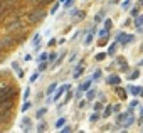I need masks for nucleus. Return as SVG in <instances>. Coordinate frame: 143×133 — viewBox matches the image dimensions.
<instances>
[{
  "mask_svg": "<svg viewBox=\"0 0 143 133\" xmlns=\"http://www.w3.org/2000/svg\"><path fill=\"white\" fill-rule=\"evenodd\" d=\"M46 17V12L42 9H35V10H32L30 14H29V20H30L32 24H37V22H41L42 19Z\"/></svg>",
  "mask_w": 143,
  "mask_h": 133,
  "instance_id": "1",
  "label": "nucleus"
},
{
  "mask_svg": "<svg viewBox=\"0 0 143 133\" xmlns=\"http://www.w3.org/2000/svg\"><path fill=\"white\" fill-rule=\"evenodd\" d=\"M118 121H120L123 126H130L135 121V116H133V113H121L120 116H118Z\"/></svg>",
  "mask_w": 143,
  "mask_h": 133,
  "instance_id": "2",
  "label": "nucleus"
},
{
  "mask_svg": "<svg viewBox=\"0 0 143 133\" xmlns=\"http://www.w3.org/2000/svg\"><path fill=\"white\" fill-rule=\"evenodd\" d=\"M12 94H14V88H12V86H9V84H5L2 89H0V101H3V99L10 98Z\"/></svg>",
  "mask_w": 143,
  "mask_h": 133,
  "instance_id": "3",
  "label": "nucleus"
},
{
  "mask_svg": "<svg viewBox=\"0 0 143 133\" xmlns=\"http://www.w3.org/2000/svg\"><path fill=\"white\" fill-rule=\"evenodd\" d=\"M24 27V24L20 22L19 19H15V20H12L10 24H7L5 29H7V32H14V30H20V29Z\"/></svg>",
  "mask_w": 143,
  "mask_h": 133,
  "instance_id": "4",
  "label": "nucleus"
},
{
  "mask_svg": "<svg viewBox=\"0 0 143 133\" xmlns=\"http://www.w3.org/2000/svg\"><path fill=\"white\" fill-rule=\"evenodd\" d=\"M14 42H15V39H14L12 35H5V37L0 39V49H2V47H3V49H9Z\"/></svg>",
  "mask_w": 143,
  "mask_h": 133,
  "instance_id": "5",
  "label": "nucleus"
},
{
  "mask_svg": "<svg viewBox=\"0 0 143 133\" xmlns=\"http://www.w3.org/2000/svg\"><path fill=\"white\" fill-rule=\"evenodd\" d=\"M131 41H133V35H126L125 32H123V34H120V35H118V42H120V44H123V46L130 44Z\"/></svg>",
  "mask_w": 143,
  "mask_h": 133,
  "instance_id": "6",
  "label": "nucleus"
},
{
  "mask_svg": "<svg viewBox=\"0 0 143 133\" xmlns=\"http://www.w3.org/2000/svg\"><path fill=\"white\" fill-rule=\"evenodd\" d=\"M69 88H71L69 84H62V86H61V88H59V89H57V91H56V94L52 96V101H57V99H59L61 96H62V93H64V91H67V89H69Z\"/></svg>",
  "mask_w": 143,
  "mask_h": 133,
  "instance_id": "7",
  "label": "nucleus"
},
{
  "mask_svg": "<svg viewBox=\"0 0 143 133\" xmlns=\"http://www.w3.org/2000/svg\"><path fill=\"white\" fill-rule=\"evenodd\" d=\"M108 83H109V84H113V86H118L121 83V79H120V76H114V74H113V76L108 78Z\"/></svg>",
  "mask_w": 143,
  "mask_h": 133,
  "instance_id": "8",
  "label": "nucleus"
},
{
  "mask_svg": "<svg viewBox=\"0 0 143 133\" xmlns=\"http://www.w3.org/2000/svg\"><path fill=\"white\" fill-rule=\"evenodd\" d=\"M20 125H22V128H24V130H29V128L32 126V120H30V118H24Z\"/></svg>",
  "mask_w": 143,
  "mask_h": 133,
  "instance_id": "9",
  "label": "nucleus"
},
{
  "mask_svg": "<svg viewBox=\"0 0 143 133\" xmlns=\"http://www.w3.org/2000/svg\"><path fill=\"white\" fill-rule=\"evenodd\" d=\"M83 73H84V67H83V66H77V67H76V71L73 73V78H79Z\"/></svg>",
  "mask_w": 143,
  "mask_h": 133,
  "instance_id": "10",
  "label": "nucleus"
},
{
  "mask_svg": "<svg viewBox=\"0 0 143 133\" xmlns=\"http://www.w3.org/2000/svg\"><path fill=\"white\" fill-rule=\"evenodd\" d=\"M73 19L76 20V22H77V20H81V19H84V12H76V10H74V12H73Z\"/></svg>",
  "mask_w": 143,
  "mask_h": 133,
  "instance_id": "11",
  "label": "nucleus"
},
{
  "mask_svg": "<svg viewBox=\"0 0 143 133\" xmlns=\"http://www.w3.org/2000/svg\"><path fill=\"white\" fill-rule=\"evenodd\" d=\"M128 89H130V93H131V94H135V96H136V94H140V93H141V89L138 88V86H130Z\"/></svg>",
  "mask_w": 143,
  "mask_h": 133,
  "instance_id": "12",
  "label": "nucleus"
},
{
  "mask_svg": "<svg viewBox=\"0 0 143 133\" xmlns=\"http://www.w3.org/2000/svg\"><path fill=\"white\" fill-rule=\"evenodd\" d=\"M10 3H14V0H0V7L3 9H7V7H10Z\"/></svg>",
  "mask_w": 143,
  "mask_h": 133,
  "instance_id": "13",
  "label": "nucleus"
},
{
  "mask_svg": "<svg viewBox=\"0 0 143 133\" xmlns=\"http://www.w3.org/2000/svg\"><path fill=\"white\" fill-rule=\"evenodd\" d=\"M89 88H91V81H86L84 84H81V86H79V91H88Z\"/></svg>",
  "mask_w": 143,
  "mask_h": 133,
  "instance_id": "14",
  "label": "nucleus"
},
{
  "mask_svg": "<svg viewBox=\"0 0 143 133\" xmlns=\"http://www.w3.org/2000/svg\"><path fill=\"white\" fill-rule=\"evenodd\" d=\"M116 93H118V96H120L121 99H126V91H125V89L118 88V89H116Z\"/></svg>",
  "mask_w": 143,
  "mask_h": 133,
  "instance_id": "15",
  "label": "nucleus"
},
{
  "mask_svg": "<svg viewBox=\"0 0 143 133\" xmlns=\"http://www.w3.org/2000/svg\"><path fill=\"white\" fill-rule=\"evenodd\" d=\"M39 39H41V35H39V34H35L34 39H32V44H34L35 49H39Z\"/></svg>",
  "mask_w": 143,
  "mask_h": 133,
  "instance_id": "16",
  "label": "nucleus"
},
{
  "mask_svg": "<svg viewBox=\"0 0 143 133\" xmlns=\"http://www.w3.org/2000/svg\"><path fill=\"white\" fill-rule=\"evenodd\" d=\"M111 111H113V106H106V108H105V111H103V116L108 118L109 115H111Z\"/></svg>",
  "mask_w": 143,
  "mask_h": 133,
  "instance_id": "17",
  "label": "nucleus"
},
{
  "mask_svg": "<svg viewBox=\"0 0 143 133\" xmlns=\"http://www.w3.org/2000/svg\"><path fill=\"white\" fill-rule=\"evenodd\" d=\"M46 113H47V108H41V110H39L37 113H35V116H37V118H42Z\"/></svg>",
  "mask_w": 143,
  "mask_h": 133,
  "instance_id": "18",
  "label": "nucleus"
},
{
  "mask_svg": "<svg viewBox=\"0 0 143 133\" xmlns=\"http://www.w3.org/2000/svg\"><path fill=\"white\" fill-rule=\"evenodd\" d=\"M135 26H136V27H141V26H143V15L136 17V20H135Z\"/></svg>",
  "mask_w": 143,
  "mask_h": 133,
  "instance_id": "19",
  "label": "nucleus"
},
{
  "mask_svg": "<svg viewBox=\"0 0 143 133\" xmlns=\"http://www.w3.org/2000/svg\"><path fill=\"white\" fill-rule=\"evenodd\" d=\"M64 123H66V118H59V120L56 121V128H61Z\"/></svg>",
  "mask_w": 143,
  "mask_h": 133,
  "instance_id": "20",
  "label": "nucleus"
},
{
  "mask_svg": "<svg viewBox=\"0 0 143 133\" xmlns=\"http://www.w3.org/2000/svg\"><path fill=\"white\" fill-rule=\"evenodd\" d=\"M56 88H57V84H56V83H52V84L47 88V93H49V94H51V93H54V91H56Z\"/></svg>",
  "mask_w": 143,
  "mask_h": 133,
  "instance_id": "21",
  "label": "nucleus"
},
{
  "mask_svg": "<svg viewBox=\"0 0 143 133\" xmlns=\"http://www.w3.org/2000/svg\"><path fill=\"white\" fill-rule=\"evenodd\" d=\"M105 57H106V54H105V52H99L98 56H96V61H105Z\"/></svg>",
  "mask_w": 143,
  "mask_h": 133,
  "instance_id": "22",
  "label": "nucleus"
},
{
  "mask_svg": "<svg viewBox=\"0 0 143 133\" xmlns=\"http://www.w3.org/2000/svg\"><path fill=\"white\" fill-rule=\"evenodd\" d=\"M29 108H30V103H27V101H25V103L22 105V113H25V111L29 110Z\"/></svg>",
  "mask_w": 143,
  "mask_h": 133,
  "instance_id": "23",
  "label": "nucleus"
},
{
  "mask_svg": "<svg viewBox=\"0 0 143 133\" xmlns=\"http://www.w3.org/2000/svg\"><path fill=\"white\" fill-rule=\"evenodd\" d=\"M106 35H108V30H106V29H103V30H99V37H101V39H105Z\"/></svg>",
  "mask_w": 143,
  "mask_h": 133,
  "instance_id": "24",
  "label": "nucleus"
},
{
  "mask_svg": "<svg viewBox=\"0 0 143 133\" xmlns=\"http://www.w3.org/2000/svg\"><path fill=\"white\" fill-rule=\"evenodd\" d=\"M94 94H96V93L93 91V89H88V99H93V98H94Z\"/></svg>",
  "mask_w": 143,
  "mask_h": 133,
  "instance_id": "25",
  "label": "nucleus"
},
{
  "mask_svg": "<svg viewBox=\"0 0 143 133\" xmlns=\"http://www.w3.org/2000/svg\"><path fill=\"white\" fill-rule=\"evenodd\" d=\"M99 78H101V71L98 69V71H96L94 74H93V79H99Z\"/></svg>",
  "mask_w": 143,
  "mask_h": 133,
  "instance_id": "26",
  "label": "nucleus"
},
{
  "mask_svg": "<svg viewBox=\"0 0 143 133\" xmlns=\"http://www.w3.org/2000/svg\"><path fill=\"white\" fill-rule=\"evenodd\" d=\"M130 2H131V0H125V2H123V3H121V7H123V9H125V10H126V9H128V7H130Z\"/></svg>",
  "mask_w": 143,
  "mask_h": 133,
  "instance_id": "27",
  "label": "nucleus"
},
{
  "mask_svg": "<svg viewBox=\"0 0 143 133\" xmlns=\"http://www.w3.org/2000/svg\"><path fill=\"white\" fill-rule=\"evenodd\" d=\"M46 59H47V54H46V52H42L41 56H39V62H42V61H46Z\"/></svg>",
  "mask_w": 143,
  "mask_h": 133,
  "instance_id": "28",
  "label": "nucleus"
},
{
  "mask_svg": "<svg viewBox=\"0 0 143 133\" xmlns=\"http://www.w3.org/2000/svg\"><path fill=\"white\" fill-rule=\"evenodd\" d=\"M46 67H47V64H46V61H42V62L39 64V71H44Z\"/></svg>",
  "mask_w": 143,
  "mask_h": 133,
  "instance_id": "29",
  "label": "nucleus"
},
{
  "mask_svg": "<svg viewBox=\"0 0 143 133\" xmlns=\"http://www.w3.org/2000/svg\"><path fill=\"white\" fill-rule=\"evenodd\" d=\"M114 52H116V44H113L111 47L108 49V54H114Z\"/></svg>",
  "mask_w": 143,
  "mask_h": 133,
  "instance_id": "30",
  "label": "nucleus"
},
{
  "mask_svg": "<svg viewBox=\"0 0 143 133\" xmlns=\"http://www.w3.org/2000/svg\"><path fill=\"white\" fill-rule=\"evenodd\" d=\"M46 130V123H39V126H37V131H44Z\"/></svg>",
  "mask_w": 143,
  "mask_h": 133,
  "instance_id": "31",
  "label": "nucleus"
},
{
  "mask_svg": "<svg viewBox=\"0 0 143 133\" xmlns=\"http://www.w3.org/2000/svg\"><path fill=\"white\" fill-rule=\"evenodd\" d=\"M57 9H59V2H56V5L51 9V14H56V12H57Z\"/></svg>",
  "mask_w": 143,
  "mask_h": 133,
  "instance_id": "32",
  "label": "nucleus"
},
{
  "mask_svg": "<svg viewBox=\"0 0 143 133\" xmlns=\"http://www.w3.org/2000/svg\"><path fill=\"white\" fill-rule=\"evenodd\" d=\"M138 76H140V73H138V71H135L133 74H130V79H136Z\"/></svg>",
  "mask_w": 143,
  "mask_h": 133,
  "instance_id": "33",
  "label": "nucleus"
},
{
  "mask_svg": "<svg viewBox=\"0 0 143 133\" xmlns=\"http://www.w3.org/2000/svg\"><path fill=\"white\" fill-rule=\"evenodd\" d=\"M101 108H103L101 103H96V105H94V111H101Z\"/></svg>",
  "mask_w": 143,
  "mask_h": 133,
  "instance_id": "34",
  "label": "nucleus"
},
{
  "mask_svg": "<svg viewBox=\"0 0 143 133\" xmlns=\"http://www.w3.org/2000/svg\"><path fill=\"white\" fill-rule=\"evenodd\" d=\"M105 26H106V29H111V26H113V22H111V20H106V22H105Z\"/></svg>",
  "mask_w": 143,
  "mask_h": 133,
  "instance_id": "35",
  "label": "nucleus"
},
{
  "mask_svg": "<svg viewBox=\"0 0 143 133\" xmlns=\"http://www.w3.org/2000/svg\"><path fill=\"white\" fill-rule=\"evenodd\" d=\"M101 17H103V14H98V15L94 17V20H96V22H101Z\"/></svg>",
  "mask_w": 143,
  "mask_h": 133,
  "instance_id": "36",
  "label": "nucleus"
},
{
  "mask_svg": "<svg viewBox=\"0 0 143 133\" xmlns=\"http://www.w3.org/2000/svg\"><path fill=\"white\" fill-rule=\"evenodd\" d=\"M91 41H93V35H88V37H86V44H91Z\"/></svg>",
  "mask_w": 143,
  "mask_h": 133,
  "instance_id": "37",
  "label": "nucleus"
},
{
  "mask_svg": "<svg viewBox=\"0 0 143 133\" xmlns=\"http://www.w3.org/2000/svg\"><path fill=\"white\" fill-rule=\"evenodd\" d=\"M98 118H99V115H91V118H89V120H91V121H96Z\"/></svg>",
  "mask_w": 143,
  "mask_h": 133,
  "instance_id": "38",
  "label": "nucleus"
},
{
  "mask_svg": "<svg viewBox=\"0 0 143 133\" xmlns=\"http://www.w3.org/2000/svg\"><path fill=\"white\" fill-rule=\"evenodd\" d=\"M73 2H74V0H66V7H67V9L73 5Z\"/></svg>",
  "mask_w": 143,
  "mask_h": 133,
  "instance_id": "39",
  "label": "nucleus"
},
{
  "mask_svg": "<svg viewBox=\"0 0 143 133\" xmlns=\"http://www.w3.org/2000/svg\"><path fill=\"white\" fill-rule=\"evenodd\" d=\"M37 76H39V73H34V74H32V78H30V81H35V79H37Z\"/></svg>",
  "mask_w": 143,
  "mask_h": 133,
  "instance_id": "40",
  "label": "nucleus"
},
{
  "mask_svg": "<svg viewBox=\"0 0 143 133\" xmlns=\"http://www.w3.org/2000/svg\"><path fill=\"white\" fill-rule=\"evenodd\" d=\"M69 131H71V126H66V128L62 130V133H69Z\"/></svg>",
  "mask_w": 143,
  "mask_h": 133,
  "instance_id": "41",
  "label": "nucleus"
},
{
  "mask_svg": "<svg viewBox=\"0 0 143 133\" xmlns=\"http://www.w3.org/2000/svg\"><path fill=\"white\" fill-rule=\"evenodd\" d=\"M12 67H14V69H17V71H20V69H19V64H17V62H14Z\"/></svg>",
  "mask_w": 143,
  "mask_h": 133,
  "instance_id": "42",
  "label": "nucleus"
},
{
  "mask_svg": "<svg viewBox=\"0 0 143 133\" xmlns=\"http://www.w3.org/2000/svg\"><path fill=\"white\" fill-rule=\"evenodd\" d=\"M49 61H56V54H51V56H49Z\"/></svg>",
  "mask_w": 143,
  "mask_h": 133,
  "instance_id": "43",
  "label": "nucleus"
},
{
  "mask_svg": "<svg viewBox=\"0 0 143 133\" xmlns=\"http://www.w3.org/2000/svg\"><path fill=\"white\" fill-rule=\"evenodd\" d=\"M138 7H143V0H138Z\"/></svg>",
  "mask_w": 143,
  "mask_h": 133,
  "instance_id": "44",
  "label": "nucleus"
},
{
  "mask_svg": "<svg viewBox=\"0 0 143 133\" xmlns=\"http://www.w3.org/2000/svg\"><path fill=\"white\" fill-rule=\"evenodd\" d=\"M140 66H143V59H141V61H140Z\"/></svg>",
  "mask_w": 143,
  "mask_h": 133,
  "instance_id": "45",
  "label": "nucleus"
},
{
  "mask_svg": "<svg viewBox=\"0 0 143 133\" xmlns=\"http://www.w3.org/2000/svg\"><path fill=\"white\" fill-rule=\"evenodd\" d=\"M61 2H64V0H61Z\"/></svg>",
  "mask_w": 143,
  "mask_h": 133,
  "instance_id": "46",
  "label": "nucleus"
},
{
  "mask_svg": "<svg viewBox=\"0 0 143 133\" xmlns=\"http://www.w3.org/2000/svg\"><path fill=\"white\" fill-rule=\"evenodd\" d=\"M141 49H143V46H141Z\"/></svg>",
  "mask_w": 143,
  "mask_h": 133,
  "instance_id": "47",
  "label": "nucleus"
}]
</instances>
